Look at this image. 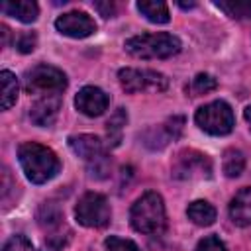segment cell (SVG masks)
I'll return each instance as SVG.
<instances>
[{"label": "cell", "instance_id": "cell-1", "mask_svg": "<svg viewBox=\"0 0 251 251\" xmlns=\"http://www.w3.org/2000/svg\"><path fill=\"white\" fill-rule=\"evenodd\" d=\"M18 159L27 180H31L33 184H43L51 180L61 169V163L55 151L35 141L22 143L18 147Z\"/></svg>", "mask_w": 251, "mask_h": 251}, {"label": "cell", "instance_id": "cell-2", "mask_svg": "<svg viewBox=\"0 0 251 251\" xmlns=\"http://www.w3.org/2000/svg\"><path fill=\"white\" fill-rule=\"evenodd\" d=\"M129 222H131V227L139 233H145V235L161 233L167 222L165 204H163L161 194L155 190L141 194L129 210Z\"/></svg>", "mask_w": 251, "mask_h": 251}, {"label": "cell", "instance_id": "cell-3", "mask_svg": "<svg viewBox=\"0 0 251 251\" xmlns=\"http://www.w3.org/2000/svg\"><path fill=\"white\" fill-rule=\"evenodd\" d=\"M126 51L137 59H167L180 51V39L167 31L133 35L124 43Z\"/></svg>", "mask_w": 251, "mask_h": 251}, {"label": "cell", "instance_id": "cell-4", "mask_svg": "<svg viewBox=\"0 0 251 251\" xmlns=\"http://www.w3.org/2000/svg\"><path fill=\"white\" fill-rule=\"evenodd\" d=\"M24 88L29 94H59L67 88V76L61 69L47 63H39L25 71Z\"/></svg>", "mask_w": 251, "mask_h": 251}, {"label": "cell", "instance_id": "cell-5", "mask_svg": "<svg viewBox=\"0 0 251 251\" xmlns=\"http://www.w3.org/2000/svg\"><path fill=\"white\" fill-rule=\"evenodd\" d=\"M196 126L210 133V135H227L233 129V112L231 106L224 100H214L210 104H204L194 114Z\"/></svg>", "mask_w": 251, "mask_h": 251}, {"label": "cell", "instance_id": "cell-6", "mask_svg": "<svg viewBox=\"0 0 251 251\" xmlns=\"http://www.w3.org/2000/svg\"><path fill=\"white\" fill-rule=\"evenodd\" d=\"M120 84L126 92L135 94V92H163L169 86V78L163 73L151 71V69H133L126 67L120 69L118 73Z\"/></svg>", "mask_w": 251, "mask_h": 251}, {"label": "cell", "instance_id": "cell-7", "mask_svg": "<svg viewBox=\"0 0 251 251\" xmlns=\"http://www.w3.org/2000/svg\"><path fill=\"white\" fill-rule=\"evenodd\" d=\"M75 218L84 227H104L112 218V210L106 196L98 192H86L75 206Z\"/></svg>", "mask_w": 251, "mask_h": 251}, {"label": "cell", "instance_id": "cell-8", "mask_svg": "<svg viewBox=\"0 0 251 251\" xmlns=\"http://www.w3.org/2000/svg\"><path fill=\"white\" fill-rule=\"evenodd\" d=\"M173 175L176 178H182V180L210 178L212 176V163H210L208 155L194 151V149H184L175 159Z\"/></svg>", "mask_w": 251, "mask_h": 251}, {"label": "cell", "instance_id": "cell-9", "mask_svg": "<svg viewBox=\"0 0 251 251\" xmlns=\"http://www.w3.org/2000/svg\"><path fill=\"white\" fill-rule=\"evenodd\" d=\"M55 27L63 35L82 39L96 31V22L84 12H67L55 20Z\"/></svg>", "mask_w": 251, "mask_h": 251}, {"label": "cell", "instance_id": "cell-10", "mask_svg": "<svg viewBox=\"0 0 251 251\" xmlns=\"http://www.w3.org/2000/svg\"><path fill=\"white\" fill-rule=\"evenodd\" d=\"M108 102H110L108 94L98 86H82L75 98L76 110L88 118H96L104 114L108 108Z\"/></svg>", "mask_w": 251, "mask_h": 251}, {"label": "cell", "instance_id": "cell-11", "mask_svg": "<svg viewBox=\"0 0 251 251\" xmlns=\"http://www.w3.org/2000/svg\"><path fill=\"white\" fill-rule=\"evenodd\" d=\"M61 110V98L59 94H47L41 96L39 100H35L29 108V118L35 126L39 127H49L55 124L57 116Z\"/></svg>", "mask_w": 251, "mask_h": 251}, {"label": "cell", "instance_id": "cell-12", "mask_svg": "<svg viewBox=\"0 0 251 251\" xmlns=\"http://www.w3.org/2000/svg\"><path fill=\"white\" fill-rule=\"evenodd\" d=\"M69 147L71 151L84 159V161H92L100 155H104V143L100 137L90 135V133H80V135H71L69 137Z\"/></svg>", "mask_w": 251, "mask_h": 251}, {"label": "cell", "instance_id": "cell-13", "mask_svg": "<svg viewBox=\"0 0 251 251\" xmlns=\"http://www.w3.org/2000/svg\"><path fill=\"white\" fill-rule=\"evenodd\" d=\"M229 218L235 226L251 224V186L241 188L229 202Z\"/></svg>", "mask_w": 251, "mask_h": 251}, {"label": "cell", "instance_id": "cell-14", "mask_svg": "<svg viewBox=\"0 0 251 251\" xmlns=\"http://www.w3.org/2000/svg\"><path fill=\"white\" fill-rule=\"evenodd\" d=\"M2 12L24 22V24H31L37 20L39 8L31 0H6V2H2Z\"/></svg>", "mask_w": 251, "mask_h": 251}, {"label": "cell", "instance_id": "cell-15", "mask_svg": "<svg viewBox=\"0 0 251 251\" xmlns=\"http://www.w3.org/2000/svg\"><path fill=\"white\" fill-rule=\"evenodd\" d=\"M186 216L196 226H212L216 220V208L206 200H194L188 204Z\"/></svg>", "mask_w": 251, "mask_h": 251}, {"label": "cell", "instance_id": "cell-16", "mask_svg": "<svg viewBox=\"0 0 251 251\" xmlns=\"http://www.w3.org/2000/svg\"><path fill=\"white\" fill-rule=\"evenodd\" d=\"M137 10L141 16H145L153 24H167L171 20L169 6L161 0H141L137 2Z\"/></svg>", "mask_w": 251, "mask_h": 251}, {"label": "cell", "instance_id": "cell-17", "mask_svg": "<svg viewBox=\"0 0 251 251\" xmlns=\"http://www.w3.org/2000/svg\"><path fill=\"white\" fill-rule=\"evenodd\" d=\"M0 84H2V110H10L18 100V90H20L18 78L14 73L2 71L0 73Z\"/></svg>", "mask_w": 251, "mask_h": 251}, {"label": "cell", "instance_id": "cell-18", "mask_svg": "<svg viewBox=\"0 0 251 251\" xmlns=\"http://www.w3.org/2000/svg\"><path fill=\"white\" fill-rule=\"evenodd\" d=\"M216 8L233 20H251V0H220Z\"/></svg>", "mask_w": 251, "mask_h": 251}, {"label": "cell", "instance_id": "cell-19", "mask_svg": "<svg viewBox=\"0 0 251 251\" xmlns=\"http://www.w3.org/2000/svg\"><path fill=\"white\" fill-rule=\"evenodd\" d=\"M222 169L224 175L229 178H235L243 173L245 169V157L239 149H226L224 151V159H222Z\"/></svg>", "mask_w": 251, "mask_h": 251}, {"label": "cell", "instance_id": "cell-20", "mask_svg": "<svg viewBox=\"0 0 251 251\" xmlns=\"http://www.w3.org/2000/svg\"><path fill=\"white\" fill-rule=\"evenodd\" d=\"M126 122H127V114H126L124 108H118V110L110 116V120H108V124H106V129H108V143H110L112 147H116V145L120 143V139H122V129H124Z\"/></svg>", "mask_w": 251, "mask_h": 251}, {"label": "cell", "instance_id": "cell-21", "mask_svg": "<svg viewBox=\"0 0 251 251\" xmlns=\"http://www.w3.org/2000/svg\"><path fill=\"white\" fill-rule=\"evenodd\" d=\"M216 86H218V80H216L212 75H208V73H198V75L190 80V84H188V94H190V96L208 94V92H212Z\"/></svg>", "mask_w": 251, "mask_h": 251}, {"label": "cell", "instance_id": "cell-22", "mask_svg": "<svg viewBox=\"0 0 251 251\" xmlns=\"http://www.w3.org/2000/svg\"><path fill=\"white\" fill-rule=\"evenodd\" d=\"M108 171H110V165H108L106 155H100V157L88 161V175L92 178H104V176H108Z\"/></svg>", "mask_w": 251, "mask_h": 251}, {"label": "cell", "instance_id": "cell-23", "mask_svg": "<svg viewBox=\"0 0 251 251\" xmlns=\"http://www.w3.org/2000/svg\"><path fill=\"white\" fill-rule=\"evenodd\" d=\"M104 245H106V251H139V247L131 239H124L116 235H110L104 241Z\"/></svg>", "mask_w": 251, "mask_h": 251}, {"label": "cell", "instance_id": "cell-24", "mask_svg": "<svg viewBox=\"0 0 251 251\" xmlns=\"http://www.w3.org/2000/svg\"><path fill=\"white\" fill-rule=\"evenodd\" d=\"M2 251H33V245L25 235H12L2 245Z\"/></svg>", "mask_w": 251, "mask_h": 251}, {"label": "cell", "instance_id": "cell-25", "mask_svg": "<svg viewBox=\"0 0 251 251\" xmlns=\"http://www.w3.org/2000/svg\"><path fill=\"white\" fill-rule=\"evenodd\" d=\"M196 251H226V245L218 235H206L198 241Z\"/></svg>", "mask_w": 251, "mask_h": 251}, {"label": "cell", "instance_id": "cell-26", "mask_svg": "<svg viewBox=\"0 0 251 251\" xmlns=\"http://www.w3.org/2000/svg\"><path fill=\"white\" fill-rule=\"evenodd\" d=\"M35 43H37L35 33H33V31H25V33H22V35L18 37L16 49H18L20 53H31V51L35 49Z\"/></svg>", "mask_w": 251, "mask_h": 251}, {"label": "cell", "instance_id": "cell-27", "mask_svg": "<svg viewBox=\"0 0 251 251\" xmlns=\"http://www.w3.org/2000/svg\"><path fill=\"white\" fill-rule=\"evenodd\" d=\"M65 247V237L61 235H49L43 243V251H61Z\"/></svg>", "mask_w": 251, "mask_h": 251}, {"label": "cell", "instance_id": "cell-28", "mask_svg": "<svg viewBox=\"0 0 251 251\" xmlns=\"http://www.w3.org/2000/svg\"><path fill=\"white\" fill-rule=\"evenodd\" d=\"M94 8H96L104 18H112V14H114V4H112V2H94Z\"/></svg>", "mask_w": 251, "mask_h": 251}, {"label": "cell", "instance_id": "cell-29", "mask_svg": "<svg viewBox=\"0 0 251 251\" xmlns=\"http://www.w3.org/2000/svg\"><path fill=\"white\" fill-rule=\"evenodd\" d=\"M243 118H245V122H247V124H249V127H251V106H247V108H245Z\"/></svg>", "mask_w": 251, "mask_h": 251}]
</instances>
